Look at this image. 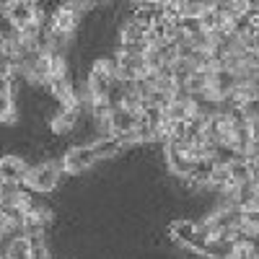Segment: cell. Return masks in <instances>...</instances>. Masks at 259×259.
<instances>
[{
  "mask_svg": "<svg viewBox=\"0 0 259 259\" xmlns=\"http://www.w3.org/2000/svg\"><path fill=\"white\" fill-rule=\"evenodd\" d=\"M62 174H65L62 161H45V163H36V166L29 168V177H26L24 187H29L31 192L45 194V192H52V189L60 187Z\"/></svg>",
  "mask_w": 259,
  "mask_h": 259,
  "instance_id": "obj_1",
  "label": "cell"
},
{
  "mask_svg": "<svg viewBox=\"0 0 259 259\" xmlns=\"http://www.w3.org/2000/svg\"><path fill=\"white\" fill-rule=\"evenodd\" d=\"M171 239H174L177 244H182V246H187V249L200 251L207 241V233L194 221H174L171 223Z\"/></svg>",
  "mask_w": 259,
  "mask_h": 259,
  "instance_id": "obj_2",
  "label": "cell"
},
{
  "mask_svg": "<svg viewBox=\"0 0 259 259\" xmlns=\"http://www.w3.org/2000/svg\"><path fill=\"white\" fill-rule=\"evenodd\" d=\"M60 161H62L65 174H83V171H89L91 166L99 163L96 156H94V150H91V145H73Z\"/></svg>",
  "mask_w": 259,
  "mask_h": 259,
  "instance_id": "obj_3",
  "label": "cell"
},
{
  "mask_svg": "<svg viewBox=\"0 0 259 259\" xmlns=\"http://www.w3.org/2000/svg\"><path fill=\"white\" fill-rule=\"evenodd\" d=\"M140 117L143 114H135V112L124 109V106H109V130H112V135L114 138L130 135L135 130V124L140 122Z\"/></svg>",
  "mask_w": 259,
  "mask_h": 259,
  "instance_id": "obj_4",
  "label": "cell"
},
{
  "mask_svg": "<svg viewBox=\"0 0 259 259\" xmlns=\"http://www.w3.org/2000/svg\"><path fill=\"white\" fill-rule=\"evenodd\" d=\"M29 163L21 156H3L0 158V182H13V184H24L29 177Z\"/></svg>",
  "mask_w": 259,
  "mask_h": 259,
  "instance_id": "obj_5",
  "label": "cell"
},
{
  "mask_svg": "<svg viewBox=\"0 0 259 259\" xmlns=\"http://www.w3.org/2000/svg\"><path fill=\"white\" fill-rule=\"evenodd\" d=\"M85 145H91V150H94V156H96V161H106V158H114L119 150L124 148L122 145V140L119 138H99V140H94V143H85Z\"/></svg>",
  "mask_w": 259,
  "mask_h": 259,
  "instance_id": "obj_6",
  "label": "cell"
},
{
  "mask_svg": "<svg viewBox=\"0 0 259 259\" xmlns=\"http://www.w3.org/2000/svg\"><path fill=\"white\" fill-rule=\"evenodd\" d=\"M233 244L231 241H223V239H207L205 246L200 249V254H205L207 259H228L233 254Z\"/></svg>",
  "mask_w": 259,
  "mask_h": 259,
  "instance_id": "obj_7",
  "label": "cell"
},
{
  "mask_svg": "<svg viewBox=\"0 0 259 259\" xmlns=\"http://www.w3.org/2000/svg\"><path fill=\"white\" fill-rule=\"evenodd\" d=\"M228 174H231V184H244V182H249L251 174H249L246 158H236L233 163H228Z\"/></svg>",
  "mask_w": 259,
  "mask_h": 259,
  "instance_id": "obj_8",
  "label": "cell"
},
{
  "mask_svg": "<svg viewBox=\"0 0 259 259\" xmlns=\"http://www.w3.org/2000/svg\"><path fill=\"white\" fill-rule=\"evenodd\" d=\"M0 122H16V104H13V91L0 94Z\"/></svg>",
  "mask_w": 259,
  "mask_h": 259,
  "instance_id": "obj_9",
  "label": "cell"
},
{
  "mask_svg": "<svg viewBox=\"0 0 259 259\" xmlns=\"http://www.w3.org/2000/svg\"><path fill=\"white\" fill-rule=\"evenodd\" d=\"M256 189H259V184H256Z\"/></svg>",
  "mask_w": 259,
  "mask_h": 259,
  "instance_id": "obj_10",
  "label": "cell"
}]
</instances>
